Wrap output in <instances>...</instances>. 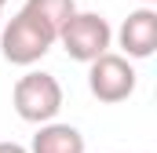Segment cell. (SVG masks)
<instances>
[{"label": "cell", "instance_id": "obj_1", "mask_svg": "<svg viewBox=\"0 0 157 153\" xmlns=\"http://www.w3.org/2000/svg\"><path fill=\"white\" fill-rule=\"evenodd\" d=\"M59 40V33L37 18L33 11H18L7 26H4V33H0V51H4V58L11 62V66H33L40 62L48 51H51V44Z\"/></svg>", "mask_w": 157, "mask_h": 153}, {"label": "cell", "instance_id": "obj_2", "mask_svg": "<svg viewBox=\"0 0 157 153\" xmlns=\"http://www.w3.org/2000/svg\"><path fill=\"white\" fill-rule=\"evenodd\" d=\"M59 40H62V47H66L70 58L91 62V58H99L102 51H110L113 29H110V22H106L102 15H95V11H73V15L62 22Z\"/></svg>", "mask_w": 157, "mask_h": 153}, {"label": "cell", "instance_id": "obj_3", "mask_svg": "<svg viewBox=\"0 0 157 153\" xmlns=\"http://www.w3.org/2000/svg\"><path fill=\"white\" fill-rule=\"evenodd\" d=\"M11 102H15V113L22 120L48 124L62 110V88L51 73H26V76H18V84L11 91Z\"/></svg>", "mask_w": 157, "mask_h": 153}, {"label": "cell", "instance_id": "obj_4", "mask_svg": "<svg viewBox=\"0 0 157 153\" xmlns=\"http://www.w3.org/2000/svg\"><path fill=\"white\" fill-rule=\"evenodd\" d=\"M88 88L99 102H124L135 91V69L124 55L102 51L99 58L88 62Z\"/></svg>", "mask_w": 157, "mask_h": 153}, {"label": "cell", "instance_id": "obj_5", "mask_svg": "<svg viewBox=\"0 0 157 153\" xmlns=\"http://www.w3.org/2000/svg\"><path fill=\"white\" fill-rule=\"evenodd\" d=\"M117 40H121V47H124L128 58H150L157 51V11L150 4H143L139 11H132L124 18V26H121Z\"/></svg>", "mask_w": 157, "mask_h": 153}, {"label": "cell", "instance_id": "obj_6", "mask_svg": "<svg viewBox=\"0 0 157 153\" xmlns=\"http://www.w3.org/2000/svg\"><path fill=\"white\" fill-rule=\"evenodd\" d=\"M29 153H84V135L73 124H40Z\"/></svg>", "mask_w": 157, "mask_h": 153}, {"label": "cell", "instance_id": "obj_7", "mask_svg": "<svg viewBox=\"0 0 157 153\" xmlns=\"http://www.w3.org/2000/svg\"><path fill=\"white\" fill-rule=\"evenodd\" d=\"M26 11H33L37 18H44V22L59 33L62 22L77 11V4H73V0H26Z\"/></svg>", "mask_w": 157, "mask_h": 153}, {"label": "cell", "instance_id": "obj_8", "mask_svg": "<svg viewBox=\"0 0 157 153\" xmlns=\"http://www.w3.org/2000/svg\"><path fill=\"white\" fill-rule=\"evenodd\" d=\"M0 153H29V150L18 146V142H0Z\"/></svg>", "mask_w": 157, "mask_h": 153}, {"label": "cell", "instance_id": "obj_9", "mask_svg": "<svg viewBox=\"0 0 157 153\" xmlns=\"http://www.w3.org/2000/svg\"><path fill=\"white\" fill-rule=\"evenodd\" d=\"M139 4H154V0H139Z\"/></svg>", "mask_w": 157, "mask_h": 153}, {"label": "cell", "instance_id": "obj_10", "mask_svg": "<svg viewBox=\"0 0 157 153\" xmlns=\"http://www.w3.org/2000/svg\"><path fill=\"white\" fill-rule=\"evenodd\" d=\"M0 15H4V0H0Z\"/></svg>", "mask_w": 157, "mask_h": 153}]
</instances>
